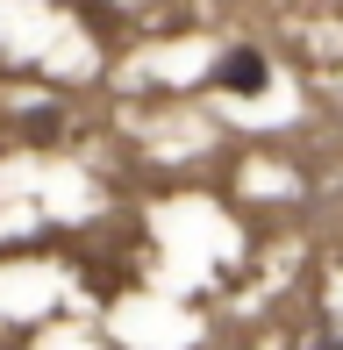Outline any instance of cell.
Masks as SVG:
<instances>
[{
    "instance_id": "2",
    "label": "cell",
    "mask_w": 343,
    "mask_h": 350,
    "mask_svg": "<svg viewBox=\"0 0 343 350\" xmlns=\"http://www.w3.org/2000/svg\"><path fill=\"white\" fill-rule=\"evenodd\" d=\"M307 350H343V322H315V336H307Z\"/></svg>"
},
{
    "instance_id": "1",
    "label": "cell",
    "mask_w": 343,
    "mask_h": 350,
    "mask_svg": "<svg viewBox=\"0 0 343 350\" xmlns=\"http://www.w3.org/2000/svg\"><path fill=\"white\" fill-rule=\"evenodd\" d=\"M215 86H222V93H243V100H251V93H264V86H272V57H264L258 43H229V51L215 57Z\"/></svg>"
}]
</instances>
